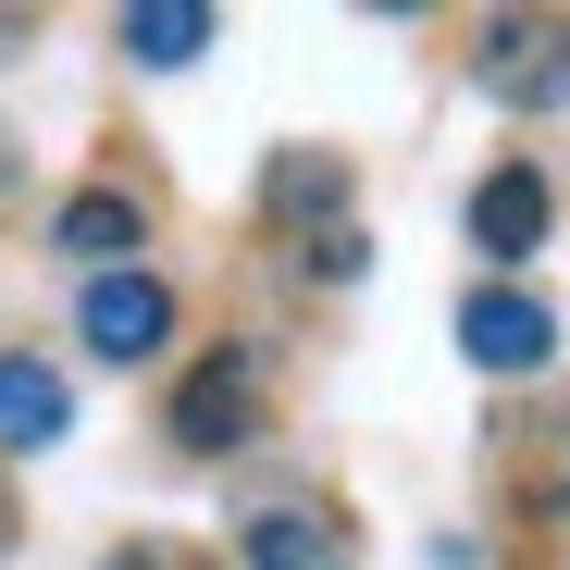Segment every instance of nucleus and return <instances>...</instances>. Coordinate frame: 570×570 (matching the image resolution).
Returning <instances> with one entry per match:
<instances>
[{
    "mask_svg": "<svg viewBox=\"0 0 570 570\" xmlns=\"http://www.w3.org/2000/svg\"><path fill=\"white\" fill-rule=\"evenodd\" d=\"M248 422H261V347H212L174 385V446L186 459H224V446H248Z\"/></svg>",
    "mask_w": 570,
    "mask_h": 570,
    "instance_id": "1",
    "label": "nucleus"
},
{
    "mask_svg": "<svg viewBox=\"0 0 570 570\" xmlns=\"http://www.w3.org/2000/svg\"><path fill=\"white\" fill-rule=\"evenodd\" d=\"M75 335L100 347V360H149V347L174 335V285H161V273H87Z\"/></svg>",
    "mask_w": 570,
    "mask_h": 570,
    "instance_id": "2",
    "label": "nucleus"
},
{
    "mask_svg": "<svg viewBox=\"0 0 570 570\" xmlns=\"http://www.w3.org/2000/svg\"><path fill=\"white\" fill-rule=\"evenodd\" d=\"M459 347L484 372H546L558 360V311L521 298V285H471V298H459Z\"/></svg>",
    "mask_w": 570,
    "mask_h": 570,
    "instance_id": "3",
    "label": "nucleus"
},
{
    "mask_svg": "<svg viewBox=\"0 0 570 570\" xmlns=\"http://www.w3.org/2000/svg\"><path fill=\"white\" fill-rule=\"evenodd\" d=\"M484 87L509 112H570V26H484Z\"/></svg>",
    "mask_w": 570,
    "mask_h": 570,
    "instance_id": "4",
    "label": "nucleus"
},
{
    "mask_svg": "<svg viewBox=\"0 0 570 570\" xmlns=\"http://www.w3.org/2000/svg\"><path fill=\"white\" fill-rule=\"evenodd\" d=\"M546 212H558L546 174L533 161H497L484 186H471V248H484V261H533L546 248Z\"/></svg>",
    "mask_w": 570,
    "mask_h": 570,
    "instance_id": "5",
    "label": "nucleus"
},
{
    "mask_svg": "<svg viewBox=\"0 0 570 570\" xmlns=\"http://www.w3.org/2000/svg\"><path fill=\"white\" fill-rule=\"evenodd\" d=\"M137 236H149V212L125 199V186H75V199L50 212V248L87 261V273H137Z\"/></svg>",
    "mask_w": 570,
    "mask_h": 570,
    "instance_id": "6",
    "label": "nucleus"
},
{
    "mask_svg": "<svg viewBox=\"0 0 570 570\" xmlns=\"http://www.w3.org/2000/svg\"><path fill=\"white\" fill-rule=\"evenodd\" d=\"M62 434H75L62 372H50V360H26V347H0V446L38 459V446H62Z\"/></svg>",
    "mask_w": 570,
    "mask_h": 570,
    "instance_id": "7",
    "label": "nucleus"
},
{
    "mask_svg": "<svg viewBox=\"0 0 570 570\" xmlns=\"http://www.w3.org/2000/svg\"><path fill=\"white\" fill-rule=\"evenodd\" d=\"M236 558H248V570H347V546H335L323 509H261V521L236 533Z\"/></svg>",
    "mask_w": 570,
    "mask_h": 570,
    "instance_id": "8",
    "label": "nucleus"
},
{
    "mask_svg": "<svg viewBox=\"0 0 570 570\" xmlns=\"http://www.w3.org/2000/svg\"><path fill=\"white\" fill-rule=\"evenodd\" d=\"M112 38H125L149 75H174V62H199V50H212V13H199V0H137Z\"/></svg>",
    "mask_w": 570,
    "mask_h": 570,
    "instance_id": "9",
    "label": "nucleus"
},
{
    "mask_svg": "<svg viewBox=\"0 0 570 570\" xmlns=\"http://www.w3.org/2000/svg\"><path fill=\"white\" fill-rule=\"evenodd\" d=\"M273 212H347V161L285 149V161H273Z\"/></svg>",
    "mask_w": 570,
    "mask_h": 570,
    "instance_id": "10",
    "label": "nucleus"
},
{
    "mask_svg": "<svg viewBox=\"0 0 570 570\" xmlns=\"http://www.w3.org/2000/svg\"><path fill=\"white\" fill-rule=\"evenodd\" d=\"M360 261H372L360 224H323V236H311V273H323V285H360Z\"/></svg>",
    "mask_w": 570,
    "mask_h": 570,
    "instance_id": "11",
    "label": "nucleus"
},
{
    "mask_svg": "<svg viewBox=\"0 0 570 570\" xmlns=\"http://www.w3.org/2000/svg\"><path fill=\"white\" fill-rule=\"evenodd\" d=\"M112 570H212L199 546H112Z\"/></svg>",
    "mask_w": 570,
    "mask_h": 570,
    "instance_id": "12",
    "label": "nucleus"
},
{
    "mask_svg": "<svg viewBox=\"0 0 570 570\" xmlns=\"http://www.w3.org/2000/svg\"><path fill=\"white\" fill-rule=\"evenodd\" d=\"M0 186H13V149H0Z\"/></svg>",
    "mask_w": 570,
    "mask_h": 570,
    "instance_id": "13",
    "label": "nucleus"
}]
</instances>
